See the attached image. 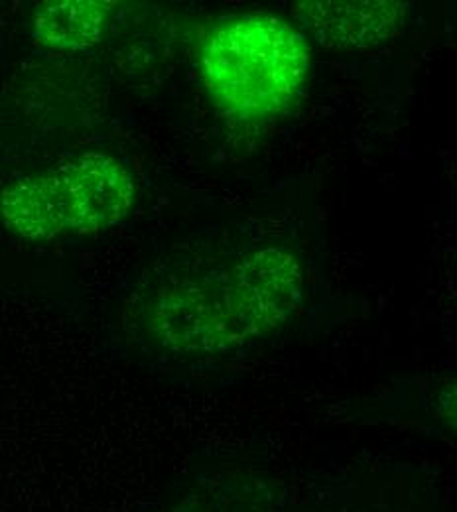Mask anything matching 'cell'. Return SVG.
I'll return each mask as SVG.
<instances>
[{"label": "cell", "mask_w": 457, "mask_h": 512, "mask_svg": "<svg viewBox=\"0 0 457 512\" xmlns=\"http://www.w3.org/2000/svg\"><path fill=\"white\" fill-rule=\"evenodd\" d=\"M115 6L103 0L42 2L32 14L30 34L50 50L83 52L101 42Z\"/></svg>", "instance_id": "cell-5"}, {"label": "cell", "mask_w": 457, "mask_h": 512, "mask_svg": "<svg viewBox=\"0 0 457 512\" xmlns=\"http://www.w3.org/2000/svg\"><path fill=\"white\" fill-rule=\"evenodd\" d=\"M170 512H186V511H170Z\"/></svg>", "instance_id": "cell-6"}, {"label": "cell", "mask_w": 457, "mask_h": 512, "mask_svg": "<svg viewBox=\"0 0 457 512\" xmlns=\"http://www.w3.org/2000/svg\"><path fill=\"white\" fill-rule=\"evenodd\" d=\"M199 67L211 101L225 117L261 125L296 103L312 69V50L286 20L243 14L207 32Z\"/></svg>", "instance_id": "cell-2"}, {"label": "cell", "mask_w": 457, "mask_h": 512, "mask_svg": "<svg viewBox=\"0 0 457 512\" xmlns=\"http://www.w3.org/2000/svg\"><path fill=\"white\" fill-rule=\"evenodd\" d=\"M302 290L298 258L270 247L227 270L162 288L150 302L146 327L166 351L223 355L284 325L298 310Z\"/></svg>", "instance_id": "cell-1"}, {"label": "cell", "mask_w": 457, "mask_h": 512, "mask_svg": "<svg viewBox=\"0 0 457 512\" xmlns=\"http://www.w3.org/2000/svg\"><path fill=\"white\" fill-rule=\"evenodd\" d=\"M294 18L324 48L371 50L398 36L410 4L402 0H300Z\"/></svg>", "instance_id": "cell-4"}, {"label": "cell", "mask_w": 457, "mask_h": 512, "mask_svg": "<svg viewBox=\"0 0 457 512\" xmlns=\"http://www.w3.org/2000/svg\"><path fill=\"white\" fill-rule=\"evenodd\" d=\"M131 172L117 158L85 152L0 190L2 225L28 241L91 235L121 223L134 205Z\"/></svg>", "instance_id": "cell-3"}]
</instances>
